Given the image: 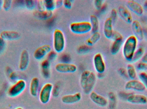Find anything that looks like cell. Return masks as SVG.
Masks as SVG:
<instances>
[{"instance_id":"cell-1","label":"cell","mask_w":147,"mask_h":109,"mask_svg":"<svg viewBox=\"0 0 147 109\" xmlns=\"http://www.w3.org/2000/svg\"><path fill=\"white\" fill-rule=\"evenodd\" d=\"M96 81L95 73L90 70H84L80 77V85L83 91L86 94H90L92 91Z\"/></svg>"},{"instance_id":"cell-2","label":"cell","mask_w":147,"mask_h":109,"mask_svg":"<svg viewBox=\"0 0 147 109\" xmlns=\"http://www.w3.org/2000/svg\"><path fill=\"white\" fill-rule=\"evenodd\" d=\"M138 40L134 35L129 36L125 40L123 46L122 53L124 58L131 62L135 52L137 50Z\"/></svg>"},{"instance_id":"cell-3","label":"cell","mask_w":147,"mask_h":109,"mask_svg":"<svg viewBox=\"0 0 147 109\" xmlns=\"http://www.w3.org/2000/svg\"><path fill=\"white\" fill-rule=\"evenodd\" d=\"M65 39L64 34L60 29H56L53 33V48L57 53H61L65 48Z\"/></svg>"},{"instance_id":"cell-4","label":"cell","mask_w":147,"mask_h":109,"mask_svg":"<svg viewBox=\"0 0 147 109\" xmlns=\"http://www.w3.org/2000/svg\"><path fill=\"white\" fill-rule=\"evenodd\" d=\"M70 30L76 34H84L92 31V26L90 21L74 22L70 24Z\"/></svg>"},{"instance_id":"cell-5","label":"cell","mask_w":147,"mask_h":109,"mask_svg":"<svg viewBox=\"0 0 147 109\" xmlns=\"http://www.w3.org/2000/svg\"><path fill=\"white\" fill-rule=\"evenodd\" d=\"M26 87V81L23 79L19 80L9 88L7 91L8 95L11 98L16 97L23 92Z\"/></svg>"},{"instance_id":"cell-6","label":"cell","mask_w":147,"mask_h":109,"mask_svg":"<svg viewBox=\"0 0 147 109\" xmlns=\"http://www.w3.org/2000/svg\"><path fill=\"white\" fill-rule=\"evenodd\" d=\"M53 87V85L51 83H47L41 87L39 94V99L41 103L47 104L49 102L51 96Z\"/></svg>"},{"instance_id":"cell-7","label":"cell","mask_w":147,"mask_h":109,"mask_svg":"<svg viewBox=\"0 0 147 109\" xmlns=\"http://www.w3.org/2000/svg\"><path fill=\"white\" fill-rule=\"evenodd\" d=\"M111 39L113 42L111 47V54L115 55L118 54L123 44V39L122 35L117 31H114Z\"/></svg>"},{"instance_id":"cell-8","label":"cell","mask_w":147,"mask_h":109,"mask_svg":"<svg viewBox=\"0 0 147 109\" xmlns=\"http://www.w3.org/2000/svg\"><path fill=\"white\" fill-rule=\"evenodd\" d=\"M93 65L96 72L98 74H103L106 69L105 62L102 55L100 53H97L93 58Z\"/></svg>"},{"instance_id":"cell-9","label":"cell","mask_w":147,"mask_h":109,"mask_svg":"<svg viewBox=\"0 0 147 109\" xmlns=\"http://www.w3.org/2000/svg\"><path fill=\"white\" fill-rule=\"evenodd\" d=\"M55 69L57 72L63 73H75L78 69L76 65L67 62L59 63L56 64Z\"/></svg>"},{"instance_id":"cell-10","label":"cell","mask_w":147,"mask_h":109,"mask_svg":"<svg viewBox=\"0 0 147 109\" xmlns=\"http://www.w3.org/2000/svg\"><path fill=\"white\" fill-rule=\"evenodd\" d=\"M125 89L128 91H135L142 92L146 90V87L143 84L138 80H130L126 83Z\"/></svg>"},{"instance_id":"cell-11","label":"cell","mask_w":147,"mask_h":109,"mask_svg":"<svg viewBox=\"0 0 147 109\" xmlns=\"http://www.w3.org/2000/svg\"><path fill=\"white\" fill-rule=\"evenodd\" d=\"M52 51V48L49 44H45L38 48L34 53V57L37 60H41Z\"/></svg>"},{"instance_id":"cell-12","label":"cell","mask_w":147,"mask_h":109,"mask_svg":"<svg viewBox=\"0 0 147 109\" xmlns=\"http://www.w3.org/2000/svg\"><path fill=\"white\" fill-rule=\"evenodd\" d=\"M126 5L128 9L132 11L136 15L141 16L143 14L144 10L143 7L137 2L133 0L128 1Z\"/></svg>"},{"instance_id":"cell-13","label":"cell","mask_w":147,"mask_h":109,"mask_svg":"<svg viewBox=\"0 0 147 109\" xmlns=\"http://www.w3.org/2000/svg\"><path fill=\"white\" fill-rule=\"evenodd\" d=\"M90 98L91 100L98 106L105 107L108 104V99L96 92L92 91L90 94Z\"/></svg>"},{"instance_id":"cell-14","label":"cell","mask_w":147,"mask_h":109,"mask_svg":"<svg viewBox=\"0 0 147 109\" xmlns=\"http://www.w3.org/2000/svg\"><path fill=\"white\" fill-rule=\"evenodd\" d=\"M127 100L132 104H146L147 103V97L142 94H130L127 98Z\"/></svg>"},{"instance_id":"cell-15","label":"cell","mask_w":147,"mask_h":109,"mask_svg":"<svg viewBox=\"0 0 147 109\" xmlns=\"http://www.w3.org/2000/svg\"><path fill=\"white\" fill-rule=\"evenodd\" d=\"M132 30L134 36L136 38L138 41H142L144 39V32L142 25L137 20H133L131 24Z\"/></svg>"},{"instance_id":"cell-16","label":"cell","mask_w":147,"mask_h":109,"mask_svg":"<svg viewBox=\"0 0 147 109\" xmlns=\"http://www.w3.org/2000/svg\"><path fill=\"white\" fill-rule=\"evenodd\" d=\"M117 13L121 18L128 24H131L133 21V16L129 10L123 6L118 7Z\"/></svg>"},{"instance_id":"cell-17","label":"cell","mask_w":147,"mask_h":109,"mask_svg":"<svg viewBox=\"0 0 147 109\" xmlns=\"http://www.w3.org/2000/svg\"><path fill=\"white\" fill-rule=\"evenodd\" d=\"M82 98V94L79 92L73 94H69L63 96L61 101L65 104H73L79 102Z\"/></svg>"},{"instance_id":"cell-18","label":"cell","mask_w":147,"mask_h":109,"mask_svg":"<svg viewBox=\"0 0 147 109\" xmlns=\"http://www.w3.org/2000/svg\"><path fill=\"white\" fill-rule=\"evenodd\" d=\"M30 56L29 53L26 50H24L22 52L19 63V69L21 71H25L27 69L29 64Z\"/></svg>"},{"instance_id":"cell-19","label":"cell","mask_w":147,"mask_h":109,"mask_svg":"<svg viewBox=\"0 0 147 109\" xmlns=\"http://www.w3.org/2000/svg\"><path fill=\"white\" fill-rule=\"evenodd\" d=\"M113 20L109 17L107 18L105 21L103 25V33L105 36L108 39H111L113 36Z\"/></svg>"},{"instance_id":"cell-20","label":"cell","mask_w":147,"mask_h":109,"mask_svg":"<svg viewBox=\"0 0 147 109\" xmlns=\"http://www.w3.org/2000/svg\"><path fill=\"white\" fill-rule=\"evenodd\" d=\"M0 36L4 40L14 41L20 39L21 35L19 32L15 31L4 30L1 32Z\"/></svg>"},{"instance_id":"cell-21","label":"cell","mask_w":147,"mask_h":109,"mask_svg":"<svg viewBox=\"0 0 147 109\" xmlns=\"http://www.w3.org/2000/svg\"><path fill=\"white\" fill-rule=\"evenodd\" d=\"M41 73L43 77L48 79L51 76V63L47 59L43 60L40 63Z\"/></svg>"},{"instance_id":"cell-22","label":"cell","mask_w":147,"mask_h":109,"mask_svg":"<svg viewBox=\"0 0 147 109\" xmlns=\"http://www.w3.org/2000/svg\"><path fill=\"white\" fill-rule=\"evenodd\" d=\"M40 81L38 78L34 77L32 79L30 83L29 92L31 96L33 97L37 96L39 87Z\"/></svg>"},{"instance_id":"cell-23","label":"cell","mask_w":147,"mask_h":109,"mask_svg":"<svg viewBox=\"0 0 147 109\" xmlns=\"http://www.w3.org/2000/svg\"><path fill=\"white\" fill-rule=\"evenodd\" d=\"M90 22L91 24L92 33L98 32L99 27V23L97 17L94 15H91L90 16Z\"/></svg>"},{"instance_id":"cell-24","label":"cell","mask_w":147,"mask_h":109,"mask_svg":"<svg viewBox=\"0 0 147 109\" xmlns=\"http://www.w3.org/2000/svg\"><path fill=\"white\" fill-rule=\"evenodd\" d=\"M35 17L40 19L45 20L49 18L53 14V11L46 10L42 11H37L34 13Z\"/></svg>"},{"instance_id":"cell-25","label":"cell","mask_w":147,"mask_h":109,"mask_svg":"<svg viewBox=\"0 0 147 109\" xmlns=\"http://www.w3.org/2000/svg\"><path fill=\"white\" fill-rule=\"evenodd\" d=\"M101 38V35L99 32H96L93 33L90 37L88 39H86V43L88 46H92L94 45Z\"/></svg>"},{"instance_id":"cell-26","label":"cell","mask_w":147,"mask_h":109,"mask_svg":"<svg viewBox=\"0 0 147 109\" xmlns=\"http://www.w3.org/2000/svg\"><path fill=\"white\" fill-rule=\"evenodd\" d=\"M109 101H108L109 109H116L117 107L116 96L113 92H110L109 93Z\"/></svg>"},{"instance_id":"cell-27","label":"cell","mask_w":147,"mask_h":109,"mask_svg":"<svg viewBox=\"0 0 147 109\" xmlns=\"http://www.w3.org/2000/svg\"><path fill=\"white\" fill-rule=\"evenodd\" d=\"M128 77L131 80L136 79L137 77V73L134 66L132 64H128L127 67Z\"/></svg>"},{"instance_id":"cell-28","label":"cell","mask_w":147,"mask_h":109,"mask_svg":"<svg viewBox=\"0 0 147 109\" xmlns=\"http://www.w3.org/2000/svg\"><path fill=\"white\" fill-rule=\"evenodd\" d=\"M145 54V50L142 47H140L137 49L135 52L132 62L135 63L140 61L142 58V57Z\"/></svg>"},{"instance_id":"cell-29","label":"cell","mask_w":147,"mask_h":109,"mask_svg":"<svg viewBox=\"0 0 147 109\" xmlns=\"http://www.w3.org/2000/svg\"><path fill=\"white\" fill-rule=\"evenodd\" d=\"M45 8L46 10L53 11L57 8L56 1L53 0H46L44 1Z\"/></svg>"},{"instance_id":"cell-30","label":"cell","mask_w":147,"mask_h":109,"mask_svg":"<svg viewBox=\"0 0 147 109\" xmlns=\"http://www.w3.org/2000/svg\"><path fill=\"white\" fill-rule=\"evenodd\" d=\"M138 78L147 89V73L146 72H141L138 74Z\"/></svg>"},{"instance_id":"cell-31","label":"cell","mask_w":147,"mask_h":109,"mask_svg":"<svg viewBox=\"0 0 147 109\" xmlns=\"http://www.w3.org/2000/svg\"><path fill=\"white\" fill-rule=\"evenodd\" d=\"M12 1L11 0H4L3 1L2 8L5 11L9 10L12 5Z\"/></svg>"},{"instance_id":"cell-32","label":"cell","mask_w":147,"mask_h":109,"mask_svg":"<svg viewBox=\"0 0 147 109\" xmlns=\"http://www.w3.org/2000/svg\"><path fill=\"white\" fill-rule=\"evenodd\" d=\"M137 69L141 72H145L147 70V63L143 62L139 63L137 65Z\"/></svg>"},{"instance_id":"cell-33","label":"cell","mask_w":147,"mask_h":109,"mask_svg":"<svg viewBox=\"0 0 147 109\" xmlns=\"http://www.w3.org/2000/svg\"><path fill=\"white\" fill-rule=\"evenodd\" d=\"M25 5L27 8L28 9H33L35 6V1H25Z\"/></svg>"},{"instance_id":"cell-34","label":"cell","mask_w":147,"mask_h":109,"mask_svg":"<svg viewBox=\"0 0 147 109\" xmlns=\"http://www.w3.org/2000/svg\"><path fill=\"white\" fill-rule=\"evenodd\" d=\"M57 54L55 51H51L47 55V60L51 61H53L57 57Z\"/></svg>"},{"instance_id":"cell-35","label":"cell","mask_w":147,"mask_h":109,"mask_svg":"<svg viewBox=\"0 0 147 109\" xmlns=\"http://www.w3.org/2000/svg\"><path fill=\"white\" fill-rule=\"evenodd\" d=\"M104 1L101 0H96L94 1V5L96 9L97 10H100L102 7Z\"/></svg>"},{"instance_id":"cell-36","label":"cell","mask_w":147,"mask_h":109,"mask_svg":"<svg viewBox=\"0 0 147 109\" xmlns=\"http://www.w3.org/2000/svg\"><path fill=\"white\" fill-rule=\"evenodd\" d=\"M59 93V86L58 85H56L55 86H53L52 91L53 96L54 97H57L58 96Z\"/></svg>"},{"instance_id":"cell-37","label":"cell","mask_w":147,"mask_h":109,"mask_svg":"<svg viewBox=\"0 0 147 109\" xmlns=\"http://www.w3.org/2000/svg\"><path fill=\"white\" fill-rule=\"evenodd\" d=\"M63 5L65 8L70 9L72 7V1L70 0H64L63 1Z\"/></svg>"},{"instance_id":"cell-38","label":"cell","mask_w":147,"mask_h":109,"mask_svg":"<svg viewBox=\"0 0 147 109\" xmlns=\"http://www.w3.org/2000/svg\"><path fill=\"white\" fill-rule=\"evenodd\" d=\"M117 11L116 9H113L111 11V16L110 18L112 19L113 22L116 20L117 18Z\"/></svg>"},{"instance_id":"cell-39","label":"cell","mask_w":147,"mask_h":109,"mask_svg":"<svg viewBox=\"0 0 147 109\" xmlns=\"http://www.w3.org/2000/svg\"><path fill=\"white\" fill-rule=\"evenodd\" d=\"M6 42L5 40L3 39L1 36H0V52H2L4 50L5 47H6Z\"/></svg>"},{"instance_id":"cell-40","label":"cell","mask_w":147,"mask_h":109,"mask_svg":"<svg viewBox=\"0 0 147 109\" xmlns=\"http://www.w3.org/2000/svg\"><path fill=\"white\" fill-rule=\"evenodd\" d=\"M119 72L120 73V74L123 77H127V70L124 69L123 68H121L119 69Z\"/></svg>"},{"instance_id":"cell-41","label":"cell","mask_w":147,"mask_h":109,"mask_svg":"<svg viewBox=\"0 0 147 109\" xmlns=\"http://www.w3.org/2000/svg\"><path fill=\"white\" fill-rule=\"evenodd\" d=\"M141 60L142 62L147 63V52L146 54H144V55L142 57Z\"/></svg>"},{"instance_id":"cell-42","label":"cell","mask_w":147,"mask_h":109,"mask_svg":"<svg viewBox=\"0 0 147 109\" xmlns=\"http://www.w3.org/2000/svg\"><path fill=\"white\" fill-rule=\"evenodd\" d=\"M143 8L144 10H145V11L147 12V0L144 1Z\"/></svg>"},{"instance_id":"cell-43","label":"cell","mask_w":147,"mask_h":109,"mask_svg":"<svg viewBox=\"0 0 147 109\" xmlns=\"http://www.w3.org/2000/svg\"><path fill=\"white\" fill-rule=\"evenodd\" d=\"M3 1L0 0V10L3 7Z\"/></svg>"},{"instance_id":"cell-44","label":"cell","mask_w":147,"mask_h":109,"mask_svg":"<svg viewBox=\"0 0 147 109\" xmlns=\"http://www.w3.org/2000/svg\"><path fill=\"white\" fill-rule=\"evenodd\" d=\"M15 109H23V108H22L21 107H18V108H16Z\"/></svg>"},{"instance_id":"cell-45","label":"cell","mask_w":147,"mask_h":109,"mask_svg":"<svg viewBox=\"0 0 147 109\" xmlns=\"http://www.w3.org/2000/svg\"></svg>"}]
</instances>
